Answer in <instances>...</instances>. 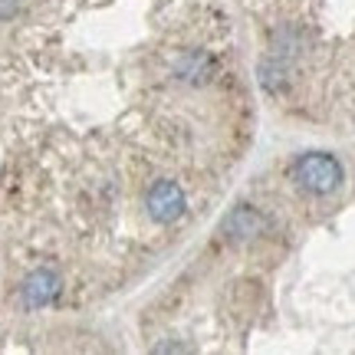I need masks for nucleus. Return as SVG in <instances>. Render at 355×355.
Masks as SVG:
<instances>
[{
  "label": "nucleus",
  "mask_w": 355,
  "mask_h": 355,
  "mask_svg": "<svg viewBox=\"0 0 355 355\" xmlns=\"http://www.w3.org/2000/svg\"><path fill=\"white\" fill-rule=\"evenodd\" d=\"M293 181L309 194H332L343 184V165L326 152L300 155L293 165Z\"/></svg>",
  "instance_id": "obj_1"
},
{
  "label": "nucleus",
  "mask_w": 355,
  "mask_h": 355,
  "mask_svg": "<svg viewBox=\"0 0 355 355\" xmlns=\"http://www.w3.org/2000/svg\"><path fill=\"white\" fill-rule=\"evenodd\" d=\"M145 204H148V214H152V220H158V224H175L178 217L184 214V207H188V201H184V191L178 188L175 181H158V184L148 191Z\"/></svg>",
  "instance_id": "obj_2"
},
{
  "label": "nucleus",
  "mask_w": 355,
  "mask_h": 355,
  "mask_svg": "<svg viewBox=\"0 0 355 355\" xmlns=\"http://www.w3.org/2000/svg\"><path fill=\"white\" fill-rule=\"evenodd\" d=\"M20 293H24L26 309H43V306H50L60 296V277L53 270H46V266H40V270H33L24 279V290Z\"/></svg>",
  "instance_id": "obj_3"
},
{
  "label": "nucleus",
  "mask_w": 355,
  "mask_h": 355,
  "mask_svg": "<svg viewBox=\"0 0 355 355\" xmlns=\"http://www.w3.org/2000/svg\"><path fill=\"white\" fill-rule=\"evenodd\" d=\"M224 230H227V237H234V241H250V237H257L263 230V217L257 214V211H250V207H237L224 220Z\"/></svg>",
  "instance_id": "obj_4"
},
{
  "label": "nucleus",
  "mask_w": 355,
  "mask_h": 355,
  "mask_svg": "<svg viewBox=\"0 0 355 355\" xmlns=\"http://www.w3.org/2000/svg\"><path fill=\"white\" fill-rule=\"evenodd\" d=\"M10 3H17V0H10Z\"/></svg>",
  "instance_id": "obj_5"
}]
</instances>
